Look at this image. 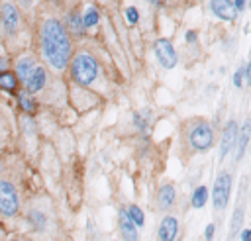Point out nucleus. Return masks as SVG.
I'll return each instance as SVG.
<instances>
[{
  "label": "nucleus",
  "instance_id": "obj_18",
  "mask_svg": "<svg viewBox=\"0 0 251 241\" xmlns=\"http://www.w3.org/2000/svg\"><path fill=\"white\" fill-rule=\"evenodd\" d=\"M249 139H251V121L247 120V121L239 127V131H237V139H235V145H237V155H235V159H237V161L245 155Z\"/></svg>",
  "mask_w": 251,
  "mask_h": 241
},
{
  "label": "nucleus",
  "instance_id": "obj_26",
  "mask_svg": "<svg viewBox=\"0 0 251 241\" xmlns=\"http://www.w3.org/2000/svg\"><path fill=\"white\" fill-rule=\"evenodd\" d=\"M14 4L18 6L20 12H29L35 6V0H14Z\"/></svg>",
  "mask_w": 251,
  "mask_h": 241
},
{
  "label": "nucleus",
  "instance_id": "obj_27",
  "mask_svg": "<svg viewBox=\"0 0 251 241\" xmlns=\"http://www.w3.org/2000/svg\"><path fill=\"white\" fill-rule=\"evenodd\" d=\"M233 84L235 88H241L243 86V69H237L235 74H233Z\"/></svg>",
  "mask_w": 251,
  "mask_h": 241
},
{
  "label": "nucleus",
  "instance_id": "obj_15",
  "mask_svg": "<svg viewBox=\"0 0 251 241\" xmlns=\"http://www.w3.org/2000/svg\"><path fill=\"white\" fill-rule=\"evenodd\" d=\"M20 90V80L16 76L14 71L6 69L0 72V92L8 94V96H16V92Z\"/></svg>",
  "mask_w": 251,
  "mask_h": 241
},
{
  "label": "nucleus",
  "instance_id": "obj_25",
  "mask_svg": "<svg viewBox=\"0 0 251 241\" xmlns=\"http://www.w3.org/2000/svg\"><path fill=\"white\" fill-rule=\"evenodd\" d=\"M126 20H127V24H129V25H135V24H137V20H139V12H137V8L127 6V8H126Z\"/></svg>",
  "mask_w": 251,
  "mask_h": 241
},
{
  "label": "nucleus",
  "instance_id": "obj_2",
  "mask_svg": "<svg viewBox=\"0 0 251 241\" xmlns=\"http://www.w3.org/2000/svg\"><path fill=\"white\" fill-rule=\"evenodd\" d=\"M67 69H69V74H71L73 82L78 84V86H90L98 78V72H100L98 61L86 51H80V53L73 55Z\"/></svg>",
  "mask_w": 251,
  "mask_h": 241
},
{
  "label": "nucleus",
  "instance_id": "obj_6",
  "mask_svg": "<svg viewBox=\"0 0 251 241\" xmlns=\"http://www.w3.org/2000/svg\"><path fill=\"white\" fill-rule=\"evenodd\" d=\"M229 190H231V174L229 172H220L216 182H214V190H212L214 210H224L227 206Z\"/></svg>",
  "mask_w": 251,
  "mask_h": 241
},
{
  "label": "nucleus",
  "instance_id": "obj_10",
  "mask_svg": "<svg viewBox=\"0 0 251 241\" xmlns=\"http://www.w3.org/2000/svg\"><path fill=\"white\" fill-rule=\"evenodd\" d=\"M16 104H18V108L24 116H35L39 112V100L33 94L25 92L24 88H20L16 92Z\"/></svg>",
  "mask_w": 251,
  "mask_h": 241
},
{
  "label": "nucleus",
  "instance_id": "obj_17",
  "mask_svg": "<svg viewBox=\"0 0 251 241\" xmlns=\"http://www.w3.org/2000/svg\"><path fill=\"white\" fill-rule=\"evenodd\" d=\"M175 200H176V192H175V186L173 184H163L157 190V206L161 210L173 208L175 206Z\"/></svg>",
  "mask_w": 251,
  "mask_h": 241
},
{
  "label": "nucleus",
  "instance_id": "obj_23",
  "mask_svg": "<svg viewBox=\"0 0 251 241\" xmlns=\"http://www.w3.org/2000/svg\"><path fill=\"white\" fill-rule=\"evenodd\" d=\"M8 129H10V125H8V114H6V110L0 106V145L6 141Z\"/></svg>",
  "mask_w": 251,
  "mask_h": 241
},
{
  "label": "nucleus",
  "instance_id": "obj_29",
  "mask_svg": "<svg viewBox=\"0 0 251 241\" xmlns=\"http://www.w3.org/2000/svg\"><path fill=\"white\" fill-rule=\"evenodd\" d=\"M6 69H10V59L4 57V55H0V72L6 71Z\"/></svg>",
  "mask_w": 251,
  "mask_h": 241
},
{
  "label": "nucleus",
  "instance_id": "obj_7",
  "mask_svg": "<svg viewBox=\"0 0 251 241\" xmlns=\"http://www.w3.org/2000/svg\"><path fill=\"white\" fill-rule=\"evenodd\" d=\"M47 82H49V72H47V69H45L43 65H39V63H37V65L33 67V71L27 74V78L22 82V86H24V90H25V92H29V94L37 96L39 92H43V90H45Z\"/></svg>",
  "mask_w": 251,
  "mask_h": 241
},
{
  "label": "nucleus",
  "instance_id": "obj_33",
  "mask_svg": "<svg viewBox=\"0 0 251 241\" xmlns=\"http://www.w3.org/2000/svg\"><path fill=\"white\" fill-rule=\"evenodd\" d=\"M233 6H235V10L239 12V10H243V8H245V0H235V2H233Z\"/></svg>",
  "mask_w": 251,
  "mask_h": 241
},
{
  "label": "nucleus",
  "instance_id": "obj_4",
  "mask_svg": "<svg viewBox=\"0 0 251 241\" xmlns=\"http://www.w3.org/2000/svg\"><path fill=\"white\" fill-rule=\"evenodd\" d=\"M0 27L6 37H16L22 29V12L14 4V0L0 2Z\"/></svg>",
  "mask_w": 251,
  "mask_h": 241
},
{
  "label": "nucleus",
  "instance_id": "obj_32",
  "mask_svg": "<svg viewBox=\"0 0 251 241\" xmlns=\"http://www.w3.org/2000/svg\"><path fill=\"white\" fill-rule=\"evenodd\" d=\"M241 241H251V227L241 231Z\"/></svg>",
  "mask_w": 251,
  "mask_h": 241
},
{
  "label": "nucleus",
  "instance_id": "obj_20",
  "mask_svg": "<svg viewBox=\"0 0 251 241\" xmlns=\"http://www.w3.org/2000/svg\"><path fill=\"white\" fill-rule=\"evenodd\" d=\"M206 202H208V188H206L204 184H202V186H196V190L192 192V198H190L192 208L200 210V208H204Z\"/></svg>",
  "mask_w": 251,
  "mask_h": 241
},
{
  "label": "nucleus",
  "instance_id": "obj_34",
  "mask_svg": "<svg viewBox=\"0 0 251 241\" xmlns=\"http://www.w3.org/2000/svg\"><path fill=\"white\" fill-rule=\"evenodd\" d=\"M4 241H22V239H18V237H8V239H4Z\"/></svg>",
  "mask_w": 251,
  "mask_h": 241
},
{
  "label": "nucleus",
  "instance_id": "obj_28",
  "mask_svg": "<svg viewBox=\"0 0 251 241\" xmlns=\"http://www.w3.org/2000/svg\"><path fill=\"white\" fill-rule=\"evenodd\" d=\"M214 223H210V225H206V229H204V239L206 241H212V237H214Z\"/></svg>",
  "mask_w": 251,
  "mask_h": 241
},
{
  "label": "nucleus",
  "instance_id": "obj_12",
  "mask_svg": "<svg viewBox=\"0 0 251 241\" xmlns=\"http://www.w3.org/2000/svg\"><path fill=\"white\" fill-rule=\"evenodd\" d=\"M210 10L216 18L224 22H233L237 16V10L231 0H210Z\"/></svg>",
  "mask_w": 251,
  "mask_h": 241
},
{
  "label": "nucleus",
  "instance_id": "obj_13",
  "mask_svg": "<svg viewBox=\"0 0 251 241\" xmlns=\"http://www.w3.org/2000/svg\"><path fill=\"white\" fill-rule=\"evenodd\" d=\"M25 221H27V225H29V229L33 233H43L47 229V225H49L47 214L43 210H39V208H29L25 212Z\"/></svg>",
  "mask_w": 251,
  "mask_h": 241
},
{
  "label": "nucleus",
  "instance_id": "obj_9",
  "mask_svg": "<svg viewBox=\"0 0 251 241\" xmlns=\"http://www.w3.org/2000/svg\"><path fill=\"white\" fill-rule=\"evenodd\" d=\"M237 131H239V127H237L235 120H229V121L226 123V127H224L222 135H220V161H224V159L227 157V153L235 147Z\"/></svg>",
  "mask_w": 251,
  "mask_h": 241
},
{
  "label": "nucleus",
  "instance_id": "obj_35",
  "mask_svg": "<svg viewBox=\"0 0 251 241\" xmlns=\"http://www.w3.org/2000/svg\"><path fill=\"white\" fill-rule=\"evenodd\" d=\"M151 4H155V6H157V4H159V0H151Z\"/></svg>",
  "mask_w": 251,
  "mask_h": 241
},
{
  "label": "nucleus",
  "instance_id": "obj_31",
  "mask_svg": "<svg viewBox=\"0 0 251 241\" xmlns=\"http://www.w3.org/2000/svg\"><path fill=\"white\" fill-rule=\"evenodd\" d=\"M184 39H186L188 43H194V41H196V31H192V29H190V31H186Z\"/></svg>",
  "mask_w": 251,
  "mask_h": 241
},
{
  "label": "nucleus",
  "instance_id": "obj_24",
  "mask_svg": "<svg viewBox=\"0 0 251 241\" xmlns=\"http://www.w3.org/2000/svg\"><path fill=\"white\" fill-rule=\"evenodd\" d=\"M241 219H243V208H237L235 214H233V219H231V233H237L239 231Z\"/></svg>",
  "mask_w": 251,
  "mask_h": 241
},
{
  "label": "nucleus",
  "instance_id": "obj_16",
  "mask_svg": "<svg viewBox=\"0 0 251 241\" xmlns=\"http://www.w3.org/2000/svg\"><path fill=\"white\" fill-rule=\"evenodd\" d=\"M63 25L67 27L69 35H76V37H80V35L86 31V29H84V24H82V14H80L78 10H71V12L67 14Z\"/></svg>",
  "mask_w": 251,
  "mask_h": 241
},
{
  "label": "nucleus",
  "instance_id": "obj_3",
  "mask_svg": "<svg viewBox=\"0 0 251 241\" xmlns=\"http://www.w3.org/2000/svg\"><path fill=\"white\" fill-rule=\"evenodd\" d=\"M22 210V200L16 184L10 178H0V217L16 219Z\"/></svg>",
  "mask_w": 251,
  "mask_h": 241
},
{
  "label": "nucleus",
  "instance_id": "obj_22",
  "mask_svg": "<svg viewBox=\"0 0 251 241\" xmlns=\"http://www.w3.org/2000/svg\"><path fill=\"white\" fill-rule=\"evenodd\" d=\"M98 20H100L98 10H96L94 6H88V8L84 10V14H82V24H84V29L94 27V25L98 24Z\"/></svg>",
  "mask_w": 251,
  "mask_h": 241
},
{
  "label": "nucleus",
  "instance_id": "obj_30",
  "mask_svg": "<svg viewBox=\"0 0 251 241\" xmlns=\"http://www.w3.org/2000/svg\"><path fill=\"white\" fill-rule=\"evenodd\" d=\"M243 76H245V80H247V84H251V61H249V65L243 69Z\"/></svg>",
  "mask_w": 251,
  "mask_h": 241
},
{
  "label": "nucleus",
  "instance_id": "obj_14",
  "mask_svg": "<svg viewBox=\"0 0 251 241\" xmlns=\"http://www.w3.org/2000/svg\"><path fill=\"white\" fill-rule=\"evenodd\" d=\"M159 241H175L178 235V219L175 216H165L157 229Z\"/></svg>",
  "mask_w": 251,
  "mask_h": 241
},
{
  "label": "nucleus",
  "instance_id": "obj_8",
  "mask_svg": "<svg viewBox=\"0 0 251 241\" xmlns=\"http://www.w3.org/2000/svg\"><path fill=\"white\" fill-rule=\"evenodd\" d=\"M153 49H155L157 61L161 63L163 69H173V67H176V61H178V59H176V51H175V47H173V43H171L169 39H165V37L157 39L155 45H153Z\"/></svg>",
  "mask_w": 251,
  "mask_h": 241
},
{
  "label": "nucleus",
  "instance_id": "obj_1",
  "mask_svg": "<svg viewBox=\"0 0 251 241\" xmlns=\"http://www.w3.org/2000/svg\"><path fill=\"white\" fill-rule=\"evenodd\" d=\"M39 53L51 71L63 72L73 57V41L61 20L49 16L43 18L37 31Z\"/></svg>",
  "mask_w": 251,
  "mask_h": 241
},
{
  "label": "nucleus",
  "instance_id": "obj_11",
  "mask_svg": "<svg viewBox=\"0 0 251 241\" xmlns=\"http://www.w3.org/2000/svg\"><path fill=\"white\" fill-rule=\"evenodd\" d=\"M37 65V59L31 55V53H22L16 61H14V72H16V76H18V80H20V84L27 78V74L33 71V67Z\"/></svg>",
  "mask_w": 251,
  "mask_h": 241
},
{
  "label": "nucleus",
  "instance_id": "obj_5",
  "mask_svg": "<svg viewBox=\"0 0 251 241\" xmlns=\"http://www.w3.org/2000/svg\"><path fill=\"white\" fill-rule=\"evenodd\" d=\"M188 141L192 145L194 151H200V153H206L212 149L214 145V131L210 127L208 121H198L190 127L188 131Z\"/></svg>",
  "mask_w": 251,
  "mask_h": 241
},
{
  "label": "nucleus",
  "instance_id": "obj_21",
  "mask_svg": "<svg viewBox=\"0 0 251 241\" xmlns=\"http://www.w3.org/2000/svg\"><path fill=\"white\" fill-rule=\"evenodd\" d=\"M126 214H127V217L131 219V223H133L135 227H143V223H145V214H143V210H141L137 204H131V206L126 210Z\"/></svg>",
  "mask_w": 251,
  "mask_h": 241
},
{
  "label": "nucleus",
  "instance_id": "obj_19",
  "mask_svg": "<svg viewBox=\"0 0 251 241\" xmlns=\"http://www.w3.org/2000/svg\"><path fill=\"white\" fill-rule=\"evenodd\" d=\"M120 233H122L124 241H137V227L131 223L126 210L120 212Z\"/></svg>",
  "mask_w": 251,
  "mask_h": 241
}]
</instances>
